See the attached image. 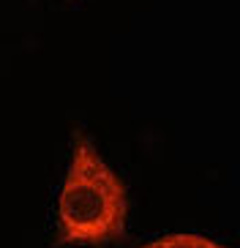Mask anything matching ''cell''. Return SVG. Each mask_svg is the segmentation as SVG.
<instances>
[{
	"instance_id": "obj_2",
	"label": "cell",
	"mask_w": 240,
	"mask_h": 248,
	"mask_svg": "<svg viewBox=\"0 0 240 248\" xmlns=\"http://www.w3.org/2000/svg\"><path fill=\"white\" fill-rule=\"evenodd\" d=\"M139 248H229L221 243L205 237V234H189V232H177V234H164L159 240H150Z\"/></svg>"
},
{
	"instance_id": "obj_1",
	"label": "cell",
	"mask_w": 240,
	"mask_h": 248,
	"mask_svg": "<svg viewBox=\"0 0 240 248\" xmlns=\"http://www.w3.org/2000/svg\"><path fill=\"white\" fill-rule=\"evenodd\" d=\"M128 197L120 177L82 131L71 137V164L58 197V246H107L126 234Z\"/></svg>"
}]
</instances>
